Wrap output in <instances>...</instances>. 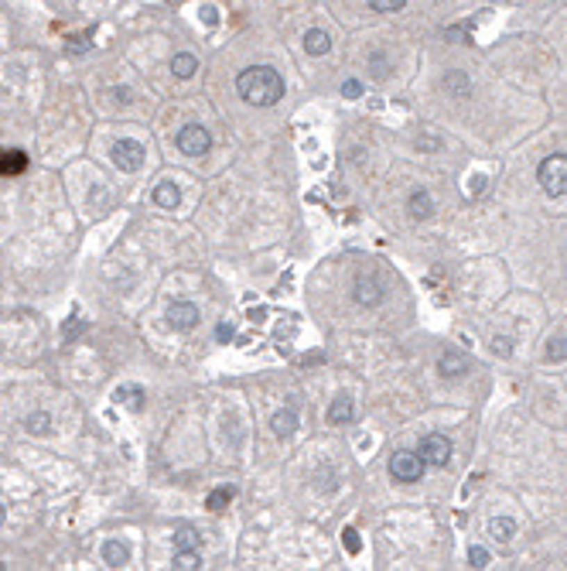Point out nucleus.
<instances>
[{"label": "nucleus", "mask_w": 567, "mask_h": 571, "mask_svg": "<svg viewBox=\"0 0 567 571\" xmlns=\"http://www.w3.org/2000/svg\"><path fill=\"white\" fill-rule=\"evenodd\" d=\"M236 93L253 106H274L284 99V79L270 65H249L236 76Z\"/></svg>", "instance_id": "nucleus-1"}, {"label": "nucleus", "mask_w": 567, "mask_h": 571, "mask_svg": "<svg viewBox=\"0 0 567 571\" xmlns=\"http://www.w3.org/2000/svg\"><path fill=\"white\" fill-rule=\"evenodd\" d=\"M536 182H540V188H543L547 195H554V199L567 195V154H550V158H543L540 168H536Z\"/></svg>", "instance_id": "nucleus-2"}, {"label": "nucleus", "mask_w": 567, "mask_h": 571, "mask_svg": "<svg viewBox=\"0 0 567 571\" xmlns=\"http://www.w3.org/2000/svg\"><path fill=\"white\" fill-rule=\"evenodd\" d=\"M174 144H178L181 154H188V158H202V154H208V147H212V134L205 130L202 123H185V127L178 130Z\"/></svg>", "instance_id": "nucleus-3"}, {"label": "nucleus", "mask_w": 567, "mask_h": 571, "mask_svg": "<svg viewBox=\"0 0 567 571\" xmlns=\"http://www.w3.org/2000/svg\"><path fill=\"white\" fill-rule=\"evenodd\" d=\"M424 469H427V462L420 458V451H393V458H390V476L397 483H420Z\"/></svg>", "instance_id": "nucleus-4"}, {"label": "nucleus", "mask_w": 567, "mask_h": 571, "mask_svg": "<svg viewBox=\"0 0 567 571\" xmlns=\"http://www.w3.org/2000/svg\"><path fill=\"white\" fill-rule=\"evenodd\" d=\"M417 451H420V458H424L431 469H445L447 462H451V442H447V435H441V431L424 435Z\"/></svg>", "instance_id": "nucleus-5"}, {"label": "nucleus", "mask_w": 567, "mask_h": 571, "mask_svg": "<svg viewBox=\"0 0 567 571\" xmlns=\"http://www.w3.org/2000/svg\"><path fill=\"white\" fill-rule=\"evenodd\" d=\"M110 158H113V164L120 171H140V164H144V144H137V140H117L110 147Z\"/></svg>", "instance_id": "nucleus-6"}, {"label": "nucleus", "mask_w": 567, "mask_h": 571, "mask_svg": "<svg viewBox=\"0 0 567 571\" xmlns=\"http://www.w3.org/2000/svg\"><path fill=\"white\" fill-rule=\"evenodd\" d=\"M199 319H202V312L192 301H174L167 308V325L174 328V332H192V328L199 325Z\"/></svg>", "instance_id": "nucleus-7"}, {"label": "nucleus", "mask_w": 567, "mask_h": 571, "mask_svg": "<svg viewBox=\"0 0 567 571\" xmlns=\"http://www.w3.org/2000/svg\"><path fill=\"white\" fill-rule=\"evenodd\" d=\"M352 294H356V301L365 305V308H372V305L383 301V287H379V281L372 274H359L356 284H352Z\"/></svg>", "instance_id": "nucleus-8"}, {"label": "nucleus", "mask_w": 567, "mask_h": 571, "mask_svg": "<svg viewBox=\"0 0 567 571\" xmlns=\"http://www.w3.org/2000/svg\"><path fill=\"white\" fill-rule=\"evenodd\" d=\"M438 369L445 376H465L472 369V360L465 353H458V349H447V353H441V360H438Z\"/></svg>", "instance_id": "nucleus-9"}, {"label": "nucleus", "mask_w": 567, "mask_h": 571, "mask_svg": "<svg viewBox=\"0 0 567 571\" xmlns=\"http://www.w3.org/2000/svg\"><path fill=\"white\" fill-rule=\"evenodd\" d=\"M113 401L123 404V408H130V410H144L147 394H144V387H137V383H123V387L113 390Z\"/></svg>", "instance_id": "nucleus-10"}, {"label": "nucleus", "mask_w": 567, "mask_h": 571, "mask_svg": "<svg viewBox=\"0 0 567 571\" xmlns=\"http://www.w3.org/2000/svg\"><path fill=\"white\" fill-rule=\"evenodd\" d=\"M349 421H356V401L352 397H335L331 401V408H328V424H349Z\"/></svg>", "instance_id": "nucleus-11"}, {"label": "nucleus", "mask_w": 567, "mask_h": 571, "mask_svg": "<svg viewBox=\"0 0 567 571\" xmlns=\"http://www.w3.org/2000/svg\"><path fill=\"white\" fill-rule=\"evenodd\" d=\"M154 205L158 209H178L181 205V188L174 182H158L154 185Z\"/></svg>", "instance_id": "nucleus-12"}, {"label": "nucleus", "mask_w": 567, "mask_h": 571, "mask_svg": "<svg viewBox=\"0 0 567 571\" xmlns=\"http://www.w3.org/2000/svg\"><path fill=\"white\" fill-rule=\"evenodd\" d=\"M488 537H492L495 544H509V540L516 537V520H513V517H492V520H488Z\"/></svg>", "instance_id": "nucleus-13"}, {"label": "nucleus", "mask_w": 567, "mask_h": 571, "mask_svg": "<svg viewBox=\"0 0 567 571\" xmlns=\"http://www.w3.org/2000/svg\"><path fill=\"white\" fill-rule=\"evenodd\" d=\"M270 428H274L277 438H290V435L297 431V414H294L290 408H281L274 417H270Z\"/></svg>", "instance_id": "nucleus-14"}, {"label": "nucleus", "mask_w": 567, "mask_h": 571, "mask_svg": "<svg viewBox=\"0 0 567 571\" xmlns=\"http://www.w3.org/2000/svg\"><path fill=\"white\" fill-rule=\"evenodd\" d=\"M406 209H410L413 219H431V212H434V199H431V192H427V188H417V192L410 195Z\"/></svg>", "instance_id": "nucleus-15"}, {"label": "nucleus", "mask_w": 567, "mask_h": 571, "mask_svg": "<svg viewBox=\"0 0 567 571\" xmlns=\"http://www.w3.org/2000/svg\"><path fill=\"white\" fill-rule=\"evenodd\" d=\"M171 72H174L178 79H192V76L199 72V58L188 55V51H178V55L171 58Z\"/></svg>", "instance_id": "nucleus-16"}, {"label": "nucleus", "mask_w": 567, "mask_h": 571, "mask_svg": "<svg viewBox=\"0 0 567 571\" xmlns=\"http://www.w3.org/2000/svg\"><path fill=\"white\" fill-rule=\"evenodd\" d=\"M103 561H106L110 568H123V565L130 561L126 544H120V540H106V544H103Z\"/></svg>", "instance_id": "nucleus-17"}, {"label": "nucleus", "mask_w": 567, "mask_h": 571, "mask_svg": "<svg viewBox=\"0 0 567 571\" xmlns=\"http://www.w3.org/2000/svg\"><path fill=\"white\" fill-rule=\"evenodd\" d=\"M28 168L24 151H0V175H21Z\"/></svg>", "instance_id": "nucleus-18"}, {"label": "nucleus", "mask_w": 567, "mask_h": 571, "mask_svg": "<svg viewBox=\"0 0 567 571\" xmlns=\"http://www.w3.org/2000/svg\"><path fill=\"white\" fill-rule=\"evenodd\" d=\"M328 48H331L328 31H322V28H311V31L304 35V51H308V55H328Z\"/></svg>", "instance_id": "nucleus-19"}, {"label": "nucleus", "mask_w": 567, "mask_h": 571, "mask_svg": "<svg viewBox=\"0 0 567 571\" xmlns=\"http://www.w3.org/2000/svg\"><path fill=\"white\" fill-rule=\"evenodd\" d=\"M445 89L454 96V99H468L472 96V82L465 72H447L445 76Z\"/></svg>", "instance_id": "nucleus-20"}, {"label": "nucleus", "mask_w": 567, "mask_h": 571, "mask_svg": "<svg viewBox=\"0 0 567 571\" xmlns=\"http://www.w3.org/2000/svg\"><path fill=\"white\" fill-rule=\"evenodd\" d=\"M199 544H202V533L195 531V527L185 524V527L174 531V551H195Z\"/></svg>", "instance_id": "nucleus-21"}, {"label": "nucleus", "mask_w": 567, "mask_h": 571, "mask_svg": "<svg viewBox=\"0 0 567 571\" xmlns=\"http://www.w3.org/2000/svg\"><path fill=\"white\" fill-rule=\"evenodd\" d=\"M233 496H236V490L233 486H219V490H212L208 492V499H205V506L212 510V513H222L229 503H233Z\"/></svg>", "instance_id": "nucleus-22"}, {"label": "nucleus", "mask_w": 567, "mask_h": 571, "mask_svg": "<svg viewBox=\"0 0 567 571\" xmlns=\"http://www.w3.org/2000/svg\"><path fill=\"white\" fill-rule=\"evenodd\" d=\"M24 428H28L31 435H48V431H51V414H48V410H31L28 421H24Z\"/></svg>", "instance_id": "nucleus-23"}, {"label": "nucleus", "mask_w": 567, "mask_h": 571, "mask_svg": "<svg viewBox=\"0 0 567 571\" xmlns=\"http://www.w3.org/2000/svg\"><path fill=\"white\" fill-rule=\"evenodd\" d=\"M547 360L550 363H567V335H554L547 342Z\"/></svg>", "instance_id": "nucleus-24"}, {"label": "nucleus", "mask_w": 567, "mask_h": 571, "mask_svg": "<svg viewBox=\"0 0 567 571\" xmlns=\"http://www.w3.org/2000/svg\"><path fill=\"white\" fill-rule=\"evenodd\" d=\"M174 568L178 571H195L202 568V558L195 551H174Z\"/></svg>", "instance_id": "nucleus-25"}, {"label": "nucleus", "mask_w": 567, "mask_h": 571, "mask_svg": "<svg viewBox=\"0 0 567 571\" xmlns=\"http://www.w3.org/2000/svg\"><path fill=\"white\" fill-rule=\"evenodd\" d=\"M65 45H69V51H72V55H82V51H89V48H92V31L72 35V38L65 41Z\"/></svg>", "instance_id": "nucleus-26"}, {"label": "nucleus", "mask_w": 567, "mask_h": 571, "mask_svg": "<svg viewBox=\"0 0 567 571\" xmlns=\"http://www.w3.org/2000/svg\"><path fill=\"white\" fill-rule=\"evenodd\" d=\"M468 561H472V568H488V551L482 544H472L468 547Z\"/></svg>", "instance_id": "nucleus-27"}, {"label": "nucleus", "mask_w": 567, "mask_h": 571, "mask_svg": "<svg viewBox=\"0 0 567 571\" xmlns=\"http://www.w3.org/2000/svg\"><path fill=\"white\" fill-rule=\"evenodd\" d=\"M372 10H379V14H393V10H400L406 0H365Z\"/></svg>", "instance_id": "nucleus-28"}, {"label": "nucleus", "mask_w": 567, "mask_h": 571, "mask_svg": "<svg viewBox=\"0 0 567 571\" xmlns=\"http://www.w3.org/2000/svg\"><path fill=\"white\" fill-rule=\"evenodd\" d=\"M492 353H495V356H502V360H506V356H513V339L495 335V339H492Z\"/></svg>", "instance_id": "nucleus-29"}, {"label": "nucleus", "mask_w": 567, "mask_h": 571, "mask_svg": "<svg viewBox=\"0 0 567 571\" xmlns=\"http://www.w3.org/2000/svg\"><path fill=\"white\" fill-rule=\"evenodd\" d=\"M342 96H345V99H359V96H363V82H359V79H345V82H342Z\"/></svg>", "instance_id": "nucleus-30"}, {"label": "nucleus", "mask_w": 567, "mask_h": 571, "mask_svg": "<svg viewBox=\"0 0 567 571\" xmlns=\"http://www.w3.org/2000/svg\"><path fill=\"white\" fill-rule=\"evenodd\" d=\"M82 328H85V319H72L69 325H62V335H65V342H72V339L79 335Z\"/></svg>", "instance_id": "nucleus-31"}, {"label": "nucleus", "mask_w": 567, "mask_h": 571, "mask_svg": "<svg viewBox=\"0 0 567 571\" xmlns=\"http://www.w3.org/2000/svg\"><path fill=\"white\" fill-rule=\"evenodd\" d=\"M342 540H345V551H349V554H359V547H363V544H359V533L352 531V527L342 533Z\"/></svg>", "instance_id": "nucleus-32"}, {"label": "nucleus", "mask_w": 567, "mask_h": 571, "mask_svg": "<svg viewBox=\"0 0 567 571\" xmlns=\"http://www.w3.org/2000/svg\"><path fill=\"white\" fill-rule=\"evenodd\" d=\"M233 335H236V332H233L229 322H219V325H215V339H219V342H229Z\"/></svg>", "instance_id": "nucleus-33"}, {"label": "nucleus", "mask_w": 567, "mask_h": 571, "mask_svg": "<svg viewBox=\"0 0 567 571\" xmlns=\"http://www.w3.org/2000/svg\"><path fill=\"white\" fill-rule=\"evenodd\" d=\"M202 21L208 28H215V24H219V10H215V7H202Z\"/></svg>", "instance_id": "nucleus-34"}, {"label": "nucleus", "mask_w": 567, "mask_h": 571, "mask_svg": "<svg viewBox=\"0 0 567 571\" xmlns=\"http://www.w3.org/2000/svg\"><path fill=\"white\" fill-rule=\"evenodd\" d=\"M113 96H117V103H130V89H113Z\"/></svg>", "instance_id": "nucleus-35"}, {"label": "nucleus", "mask_w": 567, "mask_h": 571, "mask_svg": "<svg viewBox=\"0 0 567 571\" xmlns=\"http://www.w3.org/2000/svg\"><path fill=\"white\" fill-rule=\"evenodd\" d=\"M3 517H7V510H3V506H0V527H3Z\"/></svg>", "instance_id": "nucleus-36"}, {"label": "nucleus", "mask_w": 567, "mask_h": 571, "mask_svg": "<svg viewBox=\"0 0 567 571\" xmlns=\"http://www.w3.org/2000/svg\"><path fill=\"white\" fill-rule=\"evenodd\" d=\"M0 571H3V561H0Z\"/></svg>", "instance_id": "nucleus-37"}]
</instances>
